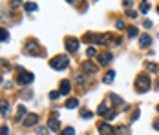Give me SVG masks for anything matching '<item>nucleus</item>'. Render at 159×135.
<instances>
[{
    "label": "nucleus",
    "mask_w": 159,
    "mask_h": 135,
    "mask_svg": "<svg viewBox=\"0 0 159 135\" xmlns=\"http://www.w3.org/2000/svg\"><path fill=\"white\" fill-rule=\"evenodd\" d=\"M68 64H70V58H68L66 55H57V57H53V58L50 60V66L53 68V70H57V71L66 70Z\"/></svg>",
    "instance_id": "obj_1"
},
{
    "label": "nucleus",
    "mask_w": 159,
    "mask_h": 135,
    "mask_svg": "<svg viewBox=\"0 0 159 135\" xmlns=\"http://www.w3.org/2000/svg\"><path fill=\"white\" fill-rule=\"evenodd\" d=\"M135 91H139V93H143V91H148V88H150V77L148 75H139L135 79Z\"/></svg>",
    "instance_id": "obj_2"
},
{
    "label": "nucleus",
    "mask_w": 159,
    "mask_h": 135,
    "mask_svg": "<svg viewBox=\"0 0 159 135\" xmlns=\"http://www.w3.org/2000/svg\"><path fill=\"white\" fill-rule=\"evenodd\" d=\"M26 53H29V55H35V57H39L42 51H40V48H39V44H37V42L29 40V42H26Z\"/></svg>",
    "instance_id": "obj_3"
},
{
    "label": "nucleus",
    "mask_w": 159,
    "mask_h": 135,
    "mask_svg": "<svg viewBox=\"0 0 159 135\" xmlns=\"http://www.w3.org/2000/svg\"><path fill=\"white\" fill-rule=\"evenodd\" d=\"M66 49L70 53H75L79 49V40L77 38H66Z\"/></svg>",
    "instance_id": "obj_4"
},
{
    "label": "nucleus",
    "mask_w": 159,
    "mask_h": 135,
    "mask_svg": "<svg viewBox=\"0 0 159 135\" xmlns=\"http://www.w3.org/2000/svg\"><path fill=\"white\" fill-rule=\"evenodd\" d=\"M27 82H33V73L22 71V73L18 75V84H27Z\"/></svg>",
    "instance_id": "obj_5"
},
{
    "label": "nucleus",
    "mask_w": 159,
    "mask_h": 135,
    "mask_svg": "<svg viewBox=\"0 0 159 135\" xmlns=\"http://www.w3.org/2000/svg\"><path fill=\"white\" fill-rule=\"evenodd\" d=\"M99 133L101 135H110V133H113V128L112 126H110L108 122H99Z\"/></svg>",
    "instance_id": "obj_6"
},
{
    "label": "nucleus",
    "mask_w": 159,
    "mask_h": 135,
    "mask_svg": "<svg viewBox=\"0 0 159 135\" xmlns=\"http://www.w3.org/2000/svg\"><path fill=\"white\" fill-rule=\"evenodd\" d=\"M97 62L101 66H108L110 62H112V53H102V55L97 57Z\"/></svg>",
    "instance_id": "obj_7"
},
{
    "label": "nucleus",
    "mask_w": 159,
    "mask_h": 135,
    "mask_svg": "<svg viewBox=\"0 0 159 135\" xmlns=\"http://www.w3.org/2000/svg\"><path fill=\"white\" fill-rule=\"evenodd\" d=\"M37 122H39V115H35V113H29L24 119V126H35Z\"/></svg>",
    "instance_id": "obj_8"
},
{
    "label": "nucleus",
    "mask_w": 159,
    "mask_h": 135,
    "mask_svg": "<svg viewBox=\"0 0 159 135\" xmlns=\"http://www.w3.org/2000/svg\"><path fill=\"white\" fill-rule=\"evenodd\" d=\"M70 90H71V82L68 79H64L60 82V95H68V93H70Z\"/></svg>",
    "instance_id": "obj_9"
},
{
    "label": "nucleus",
    "mask_w": 159,
    "mask_h": 135,
    "mask_svg": "<svg viewBox=\"0 0 159 135\" xmlns=\"http://www.w3.org/2000/svg\"><path fill=\"white\" fill-rule=\"evenodd\" d=\"M48 128H50L51 132H59V128H60L59 119L57 117H50V120H48Z\"/></svg>",
    "instance_id": "obj_10"
},
{
    "label": "nucleus",
    "mask_w": 159,
    "mask_h": 135,
    "mask_svg": "<svg viewBox=\"0 0 159 135\" xmlns=\"http://www.w3.org/2000/svg\"><path fill=\"white\" fill-rule=\"evenodd\" d=\"M150 44H152V37L150 35H141L139 37V46L141 48H150Z\"/></svg>",
    "instance_id": "obj_11"
},
{
    "label": "nucleus",
    "mask_w": 159,
    "mask_h": 135,
    "mask_svg": "<svg viewBox=\"0 0 159 135\" xmlns=\"http://www.w3.org/2000/svg\"><path fill=\"white\" fill-rule=\"evenodd\" d=\"M82 70L88 73H97V66L93 62H90V60H86V62H82Z\"/></svg>",
    "instance_id": "obj_12"
},
{
    "label": "nucleus",
    "mask_w": 159,
    "mask_h": 135,
    "mask_svg": "<svg viewBox=\"0 0 159 135\" xmlns=\"http://www.w3.org/2000/svg\"><path fill=\"white\" fill-rule=\"evenodd\" d=\"M113 135H130V128L117 126V128H113Z\"/></svg>",
    "instance_id": "obj_13"
},
{
    "label": "nucleus",
    "mask_w": 159,
    "mask_h": 135,
    "mask_svg": "<svg viewBox=\"0 0 159 135\" xmlns=\"http://www.w3.org/2000/svg\"><path fill=\"white\" fill-rule=\"evenodd\" d=\"M66 108H68V110H75V108H79V100L77 99H68L66 100Z\"/></svg>",
    "instance_id": "obj_14"
},
{
    "label": "nucleus",
    "mask_w": 159,
    "mask_h": 135,
    "mask_svg": "<svg viewBox=\"0 0 159 135\" xmlns=\"http://www.w3.org/2000/svg\"><path fill=\"white\" fill-rule=\"evenodd\" d=\"M0 111H2V115H8V111H9V104H8V100H0Z\"/></svg>",
    "instance_id": "obj_15"
},
{
    "label": "nucleus",
    "mask_w": 159,
    "mask_h": 135,
    "mask_svg": "<svg viewBox=\"0 0 159 135\" xmlns=\"http://www.w3.org/2000/svg\"><path fill=\"white\" fill-rule=\"evenodd\" d=\"M144 68H146L148 71H154V73L159 71V64H154V62H144Z\"/></svg>",
    "instance_id": "obj_16"
},
{
    "label": "nucleus",
    "mask_w": 159,
    "mask_h": 135,
    "mask_svg": "<svg viewBox=\"0 0 159 135\" xmlns=\"http://www.w3.org/2000/svg\"><path fill=\"white\" fill-rule=\"evenodd\" d=\"M113 79H115V71H108L106 75H104V79H102V82H104V84H110Z\"/></svg>",
    "instance_id": "obj_17"
},
{
    "label": "nucleus",
    "mask_w": 159,
    "mask_h": 135,
    "mask_svg": "<svg viewBox=\"0 0 159 135\" xmlns=\"http://www.w3.org/2000/svg\"><path fill=\"white\" fill-rule=\"evenodd\" d=\"M8 38H9V33H8V29L0 28V42H6Z\"/></svg>",
    "instance_id": "obj_18"
},
{
    "label": "nucleus",
    "mask_w": 159,
    "mask_h": 135,
    "mask_svg": "<svg viewBox=\"0 0 159 135\" xmlns=\"http://www.w3.org/2000/svg\"><path fill=\"white\" fill-rule=\"evenodd\" d=\"M97 113H99V115H106V113H108V106H106L104 102H102V104H99V108H97Z\"/></svg>",
    "instance_id": "obj_19"
},
{
    "label": "nucleus",
    "mask_w": 159,
    "mask_h": 135,
    "mask_svg": "<svg viewBox=\"0 0 159 135\" xmlns=\"http://www.w3.org/2000/svg\"><path fill=\"white\" fill-rule=\"evenodd\" d=\"M24 9L26 11H37V4L35 2H27V4H24Z\"/></svg>",
    "instance_id": "obj_20"
},
{
    "label": "nucleus",
    "mask_w": 159,
    "mask_h": 135,
    "mask_svg": "<svg viewBox=\"0 0 159 135\" xmlns=\"http://www.w3.org/2000/svg\"><path fill=\"white\" fill-rule=\"evenodd\" d=\"M137 33H139V31H137V28H134V26H132V28H128V38L137 37Z\"/></svg>",
    "instance_id": "obj_21"
},
{
    "label": "nucleus",
    "mask_w": 159,
    "mask_h": 135,
    "mask_svg": "<svg viewBox=\"0 0 159 135\" xmlns=\"http://www.w3.org/2000/svg\"><path fill=\"white\" fill-rule=\"evenodd\" d=\"M141 13H144V15H146V13H148V9H150V4L148 2H141Z\"/></svg>",
    "instance_id": "obj_22"
},
{
    "label": "nucleus",
    "mask_w": 159,
    "mask_h": 135,
    "mask_svg": "<svg viewBox=\"0 0 159 135\" xmlns=\"http://www.w3.org/2000/svg\"><path fill=\"white\" fill-rule=\"evenodd\" d=\"M60 135H75V130L73 128H66V130H62Z\"/></svg>",
    "instance_id": "obj_23"
},
{
    "label": "nucleus",
    "mask_w": 159,
    "mask_h": 135,
    "mask_svg": "<svg viewBox=\"0 0 159 135\" xmlns=\"http://www.w3.org/2000/svg\"><path fill=\"white\" fill-rule=\"evenodd\" d=\"M81 117H82V119H92V117H93V113H92V111H88V110H84V111L81 113Z\"/></svg>",
    "instance_id": "obj_24"
},
{
    "label": "nucleus",
    "mask_w": 159,
    "mask_h": 135,
    "mask_svg": "<svg viewBox=\"0 0 159 135\" xmlns=\"http://www.w3.org/2000/svg\"><path fill=\"white\" fill-rule=\"evenodd\" d=\"M86 55L88 57H95V55H97V51H95V48H88L86 49Z\"/></svg>",
    "instance_id": "obj_25"
},
{
    "label": "nucleus",
    "mask_w": 159,
    "mask_h": 135,
    "mask_svg": "<svg viewBox=\"0 0 159 135\" xmlns=\"http://www.w3.org/2000/svg\"><path fill=\"white\" fill-rule=\"evenodd\" d=\"M59 97H60V91H51V93H50V99H51V100H57Z\"/></svg>",
    "instance_id": "obj_26"
},
{
    "label": "nucleus",
    "mask_w": 159,
    "mask_h": 135,
    "mask_svg": "<svg viewBox=\"0 0 159 135\" xmlns=\"http://www.w3.org/2000/svg\"><path fill=\"white\" fill-rule=\"evenodd\" d=\"M75 79H77V82L82 86V84H84V77H82V73H77V75H75Z\"/></svg>",
    "instance_id": "obj_27"
},
{
    "label": "nucleus",
    "mask_w": 159,
    "mask_h": 135,
    "mask_svg": "<svg viewBox=\"0 0 159 135\" xmlns=\"http://www.w3.org/2000/svg\"><path fill=\"white\" fill-rule=\"evenodd\" d=\"M0 135H9V128L8 126H2V128H0Z\"/></svg>",
    "instance_id": "obj_28"
},
{
    "label": "nucleus",
    "mask_w": 159,
    "mask_h": 135,
    "mask_svg": "<svg viewBox=\"0 0 159 135\" xmlns=\"http://www.w3.org/2000/svg\"><path fill=\"white\" fill-rule=\"evenodd\" d=\"M123 6H124V8H132V6H134V0H123Z\"/></svg>",
    "instance_id": "obj_29"
},
{
    "label": "nucleus",
    "mask_w": 159,
    "mask_h": 135,
    "mask_svg": "<svg viewBox=\"0 0 159 135\" xmlns=\"http://www.w3.org/2000/svg\"><path fill=\"white\" fill-rule=\"evenodd\" d=\"M24 113H26V108H24V106H18V119L24 117Z\"/></svg>",
    "instance_id": "obj_30"
},
{
    "label": "nucleus",
    "mask_w": 159,
    "mask_h": 135,
    "mask_svg": "<svg viewBox=\"0 0 159 135\" xmlns=\"http://www.w3.org/2000/svg\"><path fill=\"white\" fill-rule=\"evenodd\" d=\"M113 100H115V104H123V100H121V97H117V95H110Z\"/></svg>",
    "instance_id": "obj_31"
},
{
    "label": "nucleus",
    "mask_w": 159,
    "mask_h": 135,
    "mask_svg": "<svg viewBox=\"0 0 159 135\" xmlns=\"http://www.w3.org/2000/svg\"><path fill=\"white\" fill-rule=\"evenodd\" d=\"M37 133L39 135H46V128L42 126V128H37Z\"/></svg>",
    "instance_id": "obj_32"
},
{
    "label": "nucleus",
    "mask_w": 159,
    "mask_h": 135,
    "mask_svg": "<svg viewBox=\"0 0 159 135\" xmlns=\"http://www.w3.org/2000/svg\"><path fill=\"white\" fill-rule=\"evenodd\" d=\"M20 4H22V0H11V6H13V8H17V6H20Z\"/></svg>",
    "instance_id": "obj_33"
},
{
    "label": "nucleus",
    "mask_w": 159,
    "mask_h": 135,
    "mask_svg": "<svg viewBox=\"0 0 159 135\" xmlns=\"http://www.w3.org/2000/svg\"><path fill=\"white\" fill-rule=\"evenodd\" d=\"M115 26H117L119 29H123V28H124V22H123V20H117V22H115Z\"/></svg>",
    "instance_id": "obj_34"
},
{
    "label": "nucleus",
    "mask_w": 159,
    "mask_h": 135,
    "mask_svg": "<svg viewBox=\"0 0 159 135\" xmlns=\"http://www.w3.org/2000/svg\"><path fill=\"white\" fill-rule=\"evenodd\" d=\"M126 15H128L130 18H135V17H137V13H135V11H128V13H126Z\"/></svg>",
    "instance_id": "obj_35"
},
{
    "label": "nucleus",
    "mask_w": 159,
    "mask_h": 135,
    "mask_svg": "<svg viewBox=\"0 0 159 135\" xmlns=\"http://www.w3.org/2000/svg\"><path fill=\"white\" fill-rule=\"evenodd\" d=\"M137 119H139V111L135 110V111H134V115H132V120H137Z\"/></svg>",
    "instance_id": "obj_36"
},
{
    "label": "nucleus",
    "mask_w": 159,
    "mask_h": 135,
    "mask_svg": "<svg viewBox=\"0 0 159 135\" xmlns=\"http://www.w3.org/2000/svg\"><path fill=\"white\" fill-rule=\"evenodd\" d=\"M68 2H70V4H73V6H79V4L82 2V0H68Z\"/></svg>",
    "instance_id": "obj_37"
},
{
    "label": "nucleus",
    "mask_w": 159,
    "mask_h": 135,
    "mask_svg": "<svg viewBox=\"0 0 159 135\" xmlns=\"http://www.w3.org/2000/svg\"><path fill=\"white\" fill-rule=\"evenodd\" d=\"M154 130H155V132H159V119H157V120H154Z\"/></svg>",
    "instance_id": "obj_38"
},
{
    "label": "nucleus",
    "mask_w": 159,
    "mask_h": 135,
    "mask_svg": "<svg viewBox=\"0 0 159 135\" xmlns=\"http://www.w3.org/2000/svg\"><path fill=\"white\" fill-rule=\"evenodd\" d=\"M144 28H152V22H150V20H144Z\"/></svg>",
    "instance_id": "obj_39"
},
{
    "label": "nucleus",
    "mask_w": 159,
    "mask_h": 135,
    "mask_svg": "<svg viewBox=\"0 0 159 135\" xmlns=\"http://www.w3.org/2000/svg\"><path fill=\"white\" fill-rule=\"evenodd\" d=\"M155 86H157V90H159V80H157V82H155Z\"/></svg>",
    "instance_id": "obj_40"
},
{
    "label": "nucleus",
    "mask_w": 159,
    "mask_h": 135,
    "mask_svg": "<svg viewBox=\"0 0 159 135\" xmlns=\"http://www.w3.org/2000/svg\"><path fill=\"white\" fill-rule=\"evenodd\" d=\"M157 13H159V6H157Z\"/></svg>",
    "instance_id": "obj_41"
},
{
    "label": "nucleus",
    "mask_w": 159,
    "mask_h": 135,
    "mask_svg": "<svg viewBox=\"0 0 159 135\" xmlns=\"http://www.w3.org/2000/svg\"><path fill=\"white\" fill-rule=\"evenodd\" d=\"M157 111H159V106H157Z\"/></svg>",
    "instance_id": "obj_42"
}]
</instances>
